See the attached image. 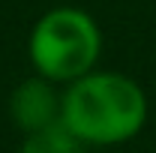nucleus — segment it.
Here are the masks:
<instances>
[{
  "mask_svg": "<svg viewBox=\"0 0 156 153\" xmlns=\"http://www.w3.org/2000/svg\"><path fill=\"white\" fill-rule=\"evenodd\" d=\"M150 114L141 84L120 72H90L60 96V123L78 144L111 147L132 141Z\"/></svg>",
  "mask_w": 156,
  "mask_h": 153,
  "instance_id": "obj_1",
  "label": "nucleus"
},
{
  "mask_svg": "<svg viewBox=\"0 0 156 153\" xmlns=\"http://www.w3.org/2000/svg\"><path fill=\"white\" fill-rule=\"evenodd\" d=\"M30 63L51 84H72L90 75L102 54V33L90 12L75 6L48 9L30 30Z\"/></svg>",
  "mask_w": 156,
  "mask_h": 153,
  "instance_id": "obj_2",
  "label": "nucleus"
},
{
  "mask_svg": "<svg viewBox=\"0 0 156 153\" xmlns=\"http://www.w3.org/2000/svg\"><path fill=\"white\" fill-rule=\"evenodd\" d=\"M9 114L24 132H39L60 123V96L54 93L51 81L45 78H27L15 87L9 99Z\"/></svg>",
  "mask_w": 156,
  "mask_h": 153,
  "instance_id": "obj_3",
  "label": "nucleus"
},
{
  "mask_svg": "<svg viewBox=\"0 0 156 153\" xmlns=\"http://www.w3.org/2000/svg\"><path fill=\"white\" fill-rule=\"evenodd\" d=\"M78 144L72 132L63 126V123H54L48 129H39V132H30L24 138L18 153H78Z\"/></svg>",
  "mask_w": 156,
  "mask_h": 153,
  "instance_id": "obj_4",
  "label": "nucleus"
}]
</instances>
